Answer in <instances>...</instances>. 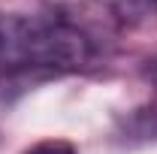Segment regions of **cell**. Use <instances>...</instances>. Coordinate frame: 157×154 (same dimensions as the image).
<instances>
[{"label": "cell", "mask_w": 157, "mask_h": 154, "mask_svg": "<svg viewBox=\"0 0 157 154\" xmlns=\"http://www.w3.org/2000/svg\"><path fill=\"white\" fill-rule=\"evenodd\" d=\"M118 12L124 18H145V15H157V0H115Z\"/></svg>", "instance_id": "cell-2"}, {"label": "cell", "mask_w": 157, "mask_h": 154, "mask_svg": "<svg viewBox=\"0 0 157 154\" xmlns=\"http://www.w3.org/2000/svg\"><path fill=\"white\" fill-rule=\"evenodd\" d=\"M91 55V39L70 21L12 15L3 73H67L85 67Z\"/></svg>", "instance_id": "cell-1"}, {"label": "cell", "mask_w": 157, "mask_h": 154, "mask_svg": "<svg viewBox=\"0 0 157 154\" xmlns=\"http://www.w3.org/2000/svg\"><path fill=\"white\" fill-rule=\"evenodd\" d=\"M9 24H12V15H0V70L6 64V48H9Z\"/></svg>", "instance_id": "cell-4"}, {"label": "cell", "mask_w": 157, "mask_h": 154, "mask_svg": "<svg viewBox=\"0 0 157 154\" xmlns=\"http://www.w3.org/2000/svg\"><path fill=\"white\" fill-rule=\"evenodd\" d=\"M24 154H76V148L70 142H63V139H48V142L33 145L30 151H24Z\"/></svg>", "instance_id": "cell-3"}]
</instances>
